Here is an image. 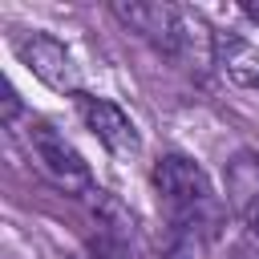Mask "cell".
<instances>
[{"mask_svg":"<svg viewBox=\"0 0 259 259\" xmlns=\"http://www.w3.org/2000/svg\"><path fill=\"white\" fill-rule=\"evenodd\" d=\"M154 190L162 198L170 235L194 239V235L214 231L219 219H223V206H219V194H214L206 170L198 162H190L186 154H162L158 158V166H154Z\"/></svg>","mask_w":259,"mask_h":259,"instance_id":"cell-1","label":"cell"},{"mask_svg":"<svg viewBox=\"0 0 259 259\" xmlns=\"http://www.w3.org/2000/svg\"><path fill=\"white\" fill-rule=\"evenodd\" d=\"M113 16L170 61H190L198 53L194 40L210 45V36H214L198 12L178 8V4H113Z\"/></svg>","mask_w":259,"mask_h":259,"instance_id":"cell-2","label":"cell"},{"mask_svg":"<svg viewBox=\"0 0 259 259\" xmlns=\"http://www.w3.org/2000/svg\"><path fill=\"white\" fill-rule=\"evenodd\" d=\"M28 150H32V158H36V166L65 190V194H93L97 186H93V174H89V166H85V158L73 150V142L61 134V130H53L49 121H32L28 125Z\"/></svg>","mask_w":259,"mask_h":259,"instance_id":"cell-3","label":"cell"},{"mask_svg":"<svg viewBox=\"0 0 259 259\" xmlns=\"http://www.w3.org/2000/svg\"><path fill=\"white\" fill-rule=\"evenodd\" d=\"M12 49L32 69V77L45 81L53 93H69V97L81 93V69H77V61L69 57V49L57 36H49V32H16Z\"/></svg>","mask_w":259,"mask_h":259,"instance_id":"cell-4","label":"cell"},{"mask_svg":"<svg viewBox=\"0 0 259 259\" xmlns=\"http://www.w3.org/2000/svg\"><path fill=\"white\" fill-rule=\"evenodd\" d=\"M73 105H77V113H81V121L97 134V142L109 150V154H138V130H134V121H130V113L121 109V105H113L109 97H97V93H77L73 97Z\"/></svg>","mask_w":259,"mask_h":259,"instance_id":"cell-5","label":"cell"},{"mask_svg":"<svg viewBox=\"0 0 259 259\" xmlns=\"http://www.w3.org/2000/svg\"><path fill=\"white\" fill-rule=\"evenodd\" d=\"M89 206H93V227H97V251L105 259H125L134 255V219L105 194V190H93L85 194Z\"/></svg>","mask_w":259,"mask_h":259,"instance_id":"cell-6","label":"cell"},{"mask_svg":"<svg viewBox=\"0 0 259 259\" xmlns=\"http://www.w3.org/2000/svg\"><path fill=\"white\" fill-rule=\"evenodd\" d=\"M210 61L219 65V73L235 85L259 89V45H251L239 32H214L210 36Z\"/></svg>","mask_w":259,"mask_h":259,"instance_id":"cell-7","label":"cell"},{"mask_svg":"<svg viewBox=\"0 0 259 259\" xmlns=\"http://www.w3.org/2000/svg\"><path fill=\"white\" fill-rule=\"evenodd\" d=\"M227 206L239 219H251L259 210V158L235 154L227 166Z\"/></svg>","mask_w":259,"mask_h":259,"instance_id":"cell-8","label":"cell"},{"mask_svg":"<svg viewBox=\"0 0 259 259\" xmlns=\"http://www.w3.org/2000/svg\"><path fill=\"white\" fill-rule=\"evenodd\" d=\"M239 259H259V210L251 219H243V235H239Z\"/></svg>","mask_w":259,"mask_h":259,"instance_id":"cell-9","label":"cell"},{"mask_svg":"<svg viewBox=\"0 0 259 259\" xmlns=\"http://www.w3.org/2000/svg\"><path fill=\"white\" fill-rule=\"evenodd\" d=\"M158 259H190V239H182V235H170V243H166V251H162Z\"/></svg>","mask_w":259,"mask_h":259,"instance_id":"cell-10","label":"cell"},{"mask_svg":"<svg viewBox=\"0 0 259 259\" xmlns=\"http://www.w3.org/2000/svg\"><path fill=\"white\" fill-rule=\"evenodd\" d=\"M243 16H247L251 24H259V4H243Z\"/></svg>","mask_w":259,"mask_h":259,"instance_id":"cell-11","label":"cell"}]
</instances>
